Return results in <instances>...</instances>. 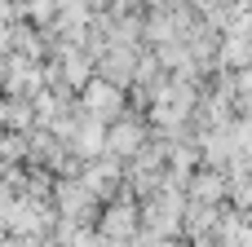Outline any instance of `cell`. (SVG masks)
Returning <instances> with one entry per match:
<instances>
[{
    "instance_id": "obj_1",
    "label": "cell",
    "mask_w": 252,
    "mask_h": 247,
    "mask_svg": "<svg viewBox=\"0 0 252 247\" xmlns=\"http://www.w3.org/2000/svg\"><path fill=\"white\" fill-rule=\"evenodd\" d=\"M115 110H120V84L93 80V84L84 88V115L102 124V119H115Z\"/></svg>"
},
{
    "instance_id": "obj_2",
    "label": "cell",
    "mask_w": 252,
    "mask_h": 247,
    "mask_svg": "<svg viewBox=\"0 0 252 247\" xmlns=\"http://www.w3.org/2000/svg\"><path fill=\"white\" fill-rule=\"evenodd\" d=\"M106 155L111 159H124V155H133L137 146H142V124H115L111 133H106Z\"/></svg>"
},
{
    "instance_id": "obj_3",
    "label": "cell",
    "mask_w": 252,
    "mask_h": 247,
    "mask_svg": "<svg viewBox=\"0 0 252 247\" xmlns=\"http://www.w3.org/2000/svg\"><path fill=\"white\" fill-rule=\"evenodd\" d=\"M195 190H199V199H217V177H204Z\"/></svg>"
},
{
    "instance_id": "obj_4",
    "label": "cell",
    "mask_w": 252,
    "mask_h": 247,
    "mask_svg": "<svg viewBox=\"0 0 252 247\" xmlns=\"http://www.w3.org/2000/svg\"><path fill=\"white\" fill-rule=\"evenodd\" d=\"M0 155H22V141H0Z\"/></svg>"
}]
</instances>
